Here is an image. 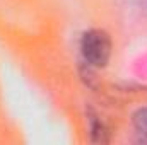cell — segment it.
I'll return each instance as SVG.
<instances>
[{
	"label": "cell",
	"mask_w": 147,
	"mask_h": 145,
	"mask_svg": "<svg viewBox=\"0 0 147 145\" xmlns=\"http://www.w3.org/2000/svg\"><path fill=\"white\" fill-rule=\"evenodd\" d=\"M82 63L92 68H105L108 65L113 51V43L106 31L103 29H89L82 33L79 41Z\"/></svg>",
	"instance_id": "1"
},
{
	"label": "cell",
	"mask_w": 147,
	"mask_h": 145,
	"mask_svg": "<svg viewBox=\"0 0 147 145\" xmlns=\"http://www.w3.org/2000/svg\"><path fill=\"white\" fill-rule=\"evenodd\" d=\"M87 118V128H89V140L92 144H108L111 140V132L106 121L98 114V111L89 108L86 109Z\"/></svg>",
	"instance_id": "2"
},
{
	"label": "cell",
	"mask_w": 147,
	"mask_h": 145,
	"mask_svg": "<svg viewBox=\"0 0 147 145\" xmlns=\"http://www.w3.org/2000/svg\"><path fill=\"white\" fill-rule=\"evenodd\" d=\"M132 123H134L137 140L140 144H147V108L137 109L132 116Z\"/></svg>",
	"instance_id": "3"
}]
</instances>
